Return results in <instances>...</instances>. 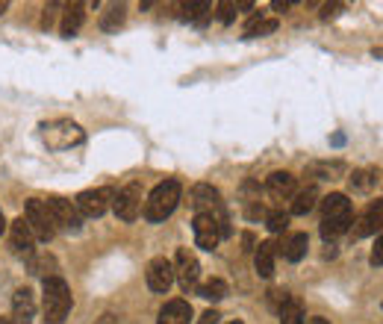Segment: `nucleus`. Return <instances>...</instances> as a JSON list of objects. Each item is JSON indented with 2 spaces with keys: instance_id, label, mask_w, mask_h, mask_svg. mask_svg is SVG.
<instances>
[{
  "instance_id": "1",
  "label": "nucleus",
  "mask_w": 383,
  "mask_h": 324,
  "mask_svg": "<svg viewBox=\"0 0 383 324\" xmlns=\"http://www.w3.org/2000/svg\"><path fill=\"white\" fill-rule=\"evenodd\" d=\"M180 192H183L180 189V180H163V183L153 186V192L145 200V210H142L151 225H163L166 218H171V212L180 204Z\"/></svg>"
},
{
  "instance_id": "2",
  "label": "nucleus",
  "mask_w": 383,
  "mask_h": 324,
  "mask_svg": "<svg viewBox=\"0 0 383 324\" xmlns=\"http://www.w3.org/2000/svg\"><path fill=\"white\" fill-rule=\"evenodd\" d=\"M45 324H63L74 307V298H71V289L63 277H45Z\"/></svg>"
},
{
  "instance_id": "3",
  "label": "nucleus",
  "mask_w": 383,
  "mask_h": 324,
  "mask_svg": "<svg viewBox=\"0 0 383 324\" xmlns=\"http://www.w3.org/2000/svg\"><path fill=\"white\" fill-rule=\"evenodd\" d=\"M42 139L50 151H68V148L83 145L86 133L80 130V124H74V121L59 118V121H50V124L42 127Z\"/></svg>"
},
{
  "instance_id": "4",
  "label": "nucleus",
  "mask_w": 383,
  "mask_h": 324,
  "mask_svg": "<svg viewBox=\"0 0 383 324\" xmlns=\"http://www.w3.org/2000/svg\"><path fill=\"white\" fill-rule=\"evenodd\" d=\"M112 200H115V192L109 186H100V189H86L74 198V207L83 218H100L112 210Z\"/></svg>"
},
{
  "instance_id": "5",
  "label": "nucleus",
  "mask_w": 383,
  "mask_h": 324,
  "mask_svg": "<svg viewBox=\"0 0 383 324\" xmlns=\"http://www.w3.org/2000/svg\"><path fill=\"white\" fill-rule=\"evenodd\" d=\"M45 207H48V212H50V218H53L56 230H68V233H77V230H80V225H83V215L77 212L74 200H68V198L50 195V198L45 200Z\"/></svg>"
},
{
  "instance_id": "6",
  "label": "nucleus",
  "mask_w": 383,
  "mask_h": 324,
  "mask_svg": "<svg viewBox=\"0 0 383 324\" xmlns=\"http://www.w3.org/2000/svg\"><path fill=\"white\" fill-rule=\"evenodd\" d=\"M174 280L180 283V289L183 292H198V286H200V262L189 248H177Z\"/></svg>"
},
{
  "instance_id": "7",
  "label": "nucleus",
  "mask_w": 383,
  "mask_h": 324,
  "mask_svg": "<svg viewBox=\"0 0 383 324\" xmlns=\"http://www.w3.org/2000/svg\"><path fill=\"white\" fill-rule=\"evenodd\" d=\"M24 221L30 225V230H33L36 239L50 242V239L56 236V225H53V218H50V212H48V207H45V200H38V198L27 200Z\"/></svg>"
},
{
  "instance_id": "8",
  "label": "nucleus",
  "mask_w": 383,
  "mask_h": 324,
  "mask_svg": "<svg viewBox=\"0 0 383 324\" xmlns=\"http://www.w3.org/2000/svg\"><path fill=\"white\" fill-rule=\"evenodd\" d=\"M112 210L121 221H136L142 212V183H127L112 200Z\"/></svg>"
},
{
  "instance_id": "9",
  "label": "nucleus",
  "mask_w": 383,
  "mask_h": 324,
  "mask_svg": "<svg viewBox=\"0 0 383 324\" xmlns=\"http://www.w3.org/2000/svg\"><path fill=\"white\" fill-rule=\"evenodd\" d=\"M145 280H148V289L156 295H166L174 283V262L166 256H153L145 269Z\"/></svg>"
},
{
  "instance_id": "10",
  "label": "nucleus",
  "mask_w": 383,
  "mask_h": 324,
  "mask_svg": "<svg viewBox=\"0 0 383 324\" xmlns=\"http://www.w3.org/2000/svg\"><path fill=\"white\" fill-rule=\"evenodd\" d=\"M192 233H195V245L204 248V251H215L218 242H221V225L215 215H195L192 221Z\"/></svg>"
},
{
  "instance_id": "11",
  "label": "nucleus",
  "mask_w": 383,
  "mask_h": 324,
  "mask_svg": "<svg viewBox=\"0 0 383 324\" xmlns=\"http://www.w3.org/2000/svg\"><path fill=\"white\" fill-rule=\"evenodd\" d=\"M9 248L18 254V256H33V248H36V236H33V230H30V225L24 221V215L21 218H15L12 225H9Z\"/></svg>"
},
{
  "instance_id": "12",
  "label": "nucleus",
  "mask_w": 383,
  "mask_h": 324,
  "mask_svg": "<svg viewBox=\"0 0 383 324\" xmlns=\"http://www.w3.org/2000/svg\"><path fill=\"white\" fill-rule=\"evenodd\" d=\"M192 207H195V215H212V212H221V192L212 186V183H198L192 186Z\"/></svg>"
},
{
  "instance_id": "13",
  "label": "nucleus",
  "mask_w": 383,
  "mask_h": 324,
  "mask_svg": "<svg viewBox=\"0 0 383 324\" xmlns=\"http://www.w3.org/2000/svg\"><path fill=\"white\" fill-rule=\"evenodd\" d=\"M383 230V198L372 200V207L362 212L360 221H354V239H366L372 233H380Z\"/></svg>"
},
{
  "instance_id": "14",
  "label": "nucleus",
  "mask_w": 383,
  "mask_h": 324,
  "mask_svg": "<svg viewBox=\"0 0 383 324\" xmlns=\"http://www.w3.org/2000/svg\"><path fill=\"white\" fill-rule=\"evenodd\" d=\"M36 318V295L33 289L21 286V289H15L12 295V321L15 324H33Z\"/></svg>"
},
{
  "instance_id": "15",
  "label": "nucleus",
  "mask_w": 383,
  "mask_h": 324,
  "mask_svg": "<svg viewBox=\"0 0 383 324\" xmlns=\"http://www.w3.org/2000/svg\"><path fill=\"white\" fill-rule=\"evenodd\" d=\"M321 210H325V221H354L351 200L342 192H330L325 200H321Z\"/></svg>"
},
{
  "instance_id": "16",
  "label": "nucleus",
  "mask_w": 383,
  "mask_h": 324,
  "mask_svg": "<svg viewBox=\"0 0 383 324\" xmlns=\"http://www.w3.org/2000/svg\"><path fill=\"white\" fill-rule=\"evenodd\" d=\"M274 259H277V245H274V242L271 239L259 242L257 251H254V269H257V274L271 280L274 277Z\"/></svg>"
},
{
  "instance_id": "17",
  "label": "nucleus",
  "mask_w": 383,
  "mask_h": 324,
  "mask_svg": "<svg viewBox=\"0 0 383 324\" xmlns=\"http://www.w3.org/2000/svg\"><path fill=\"white\" fill-rule=\"evenodd\" d=\"M192 321V303L177 298V301H168L163 310H159V321L156 324H189Z\"/></svg>"
},
{
  "instance_id": "18",
  "label": "nucleus",
  "mask_w": 383,
  "mask_h": 324,
  "mask_svg": "<svg viewBox=\"0 0 383 324\" xmlns=\"http://www.w3.org/2000/svg\"><path fill=\"white\" fill-rule=\"evenodd\" d=\"M266 189H269L271 198L286 200V198L295 195V177H292L289 171H274V174H269V180H266Z\"/></svg>"
},
{
  "instance_id": "19",
  "label": "nucleus",
  "mask_w": 383,
  "mask_h": 324,
  "mask_svg": "<svg viewBox=\"0 0 383 324\" xmlns=\"http://www.w3.org/2000/svg\"><path fill=\"white\" fill-rule=\"evenodd\" d=\"M83 9H86L83 4H71V6H65V12H63V24H59V36L74 38V36L80 33V27H83V21H86V12H83Z\"/></svg>"
},
{
  "instance_id": "20",
  "label": "nucleus",
  "mask_w": 383,
  "mask_h": 324,
  "mask_svg": "<svg viewBox=\"0 0 383 324\" xmlns=\"http://www.w3.org/2000/svg\"><path fill=\"white\" fill-rule=\"evenodd\" d=\"M280 324H307V315H304V303H301L295 295H286L284 292V301H280Z\"/></svg>"
},
{
  "instance_id": "21",
  "label": "nucleus",
  "mask_w": 383,
  "mask_h": 324,
  "mask_svg": "<svg viewBox=\"0 0 383 324\" xmlns=\"http://www.w3.org/2000/svg\"><path fill=\"white\" fill-rule=\"evenodd\" d=\"M342 174H345V162H339V159H328V162H310L307 166V177L313 180H339Z\"/></svg>"
},
{
  "instance_id": "22",
  "label": "nucleus",
  "mask_w": 383,
  "mask_h": 324,
  "mask_svg": "<svg viewBox=\"0 0 383 324\" xmlns=\"http://www.w3.org/2000/svg\"><path fill=\"white\" fill-rule=\"evenodd\" d=\"M307 248H310V236H307V233H292V236L284 242V259L301 262V259L307 256Z\"/></svg>"
},
{
  "instance_id": "23",
  "label": "nucleus",
  "mask_w": 383,
  "mask_h": 324,
  "mask_svg": "<svg viewBox=\"0 0 383 324\" xmlns=\"http://www.w3.org/2000/svg\"><path fill=\"white\" fill-rule=\"evenodd\" d=\"M315 204H318V189H315V186H307L304 192L295 195V200H292V215H307V212H313Z\"/></svg>"
},
{
  "instance_id": "24",
  "label": "nucleus",
  "mask_w": 383,
  "mask_h": 324,
  "mask_svg": "<svg viewBox=\"0 0 383 324\" xmlns=\"http://www.w3.org/2000/svg\"><path fill=\"white\" fill-rule=\"evenodd\" d=\"M124 18H127V6L124 4H115V6H109L104 15H100V30H104V33H115L121 24H124Z\"/></svg>"
},
{
  "instance_id": "25",
  "label": "nucleus",
  "mask_w": 383,
  "mask_h": 324,
  "mask_svg": "<svg viewBox=\"0 0 383 324\" xmlns=\"http://www.w3.org/2000/svg\"><path fill=\"white\" fill-rule=\"evenodd\" d=\"M227 292L230 289H227V283L221 277H212V280H207V283H200V286H198V295L204 301H225Z\"/></svg>"
},
{
  "instance_id": "26",
  "label": "nucleus",
  "mask_w": 383,
  "mask_h": 324,
  "mask_svg": "<svg viewBox=\"0 0 383 324\" xmlns=\"http://www.w3.org/2000/svg\"><path fill=\"white\" fill-rule=\"evenodd\" d=\"M277 30V18H259L254 15L248 27H245V38H259V36H271Z\"/></svg>"
},
{
  "instance_id": "27",
  "label": "nucleus",
  "mask_w": 383,
  "mask_h": 324,
  "mask_svg": "<svg viewBox=\"0 0 383 324\" xmlns=\"http://www.w3.org/2000/svg\"><path fill=\"white\" fill-rule=\"evenodd\" d=\"M377 180H380V174H377L374 168L354 171V177H351V189H357V192H369V189L377 186Z\"/></svg>"
},
{
  "instance_id": "28",
  "label": "nucleus",
  "mask_w": 383,
  "mask_h": 324,
  "mask_svg": "<svg viewBox=\"0 0 383 324\" xmlns=\"http://www.w3.org/2000/svg\"><path fill=\"white\" fill-rule=\"evenodd\" d=\"M210 4H204V0H200V4H183V18L186 21H198V24H204L207 21V15H210Z\"/></svg>"
},
{
  "instance_id": "29",
  "label": "nucleus",
  "mask_w": 383,
  "mask_h": 324,
  "mask_svg": "<svg viewBox=\"0 0 383 324\" xmlns=\"http://www.w3.org/2000/svg\"><path fill=\"white\" fill-rule=\"evenodd\" d=\"M351 230V221H325L321 218V236L325 239H336L342 233H348Z\"/></svg>"
},
{
  "instance_id": "30",
  "label": "nucleus",
  "mask_w": 383,
  "mask_h": 324,
  "mask_svg": "<svg viewBox=\"0 0 383 324\" xmlns=\"http://www.w3.org/2000/svg\"><path fill=\"white\" fill-rule=\"evenodd\" d=\"M266 227L271 230V233H284L286 227H289V212H271L269 218H266Z\"/></svg>"
},
{
  "instance_id": "31",
  "label": "nucleus",
  "mask_w": 383,
  "mask_h": 324,
  "mask_svg": "<svg viewBox=\"0 0 383 324\" xmlns=\"http://www.w3.org/2000/svg\"><path fill=\"white\" fill-rule=\"evenodd\" d=\"M233 18H236V4H230V0L218 4V21H221V24H230Z\"/></svg>"
},
{
  "instance_id": "32",
  "label": "nucleus",
  "mask_w": 383,
  "mask_h": 324,
  "mask_svg": "<svg viewBox=\"0 0 383 324\" xmlns=\"http://www.w3.org/2000/svg\"><path fill=\"white\" fill-rule=\"evenodd\" d=\"M342 9H345V4H328V6H321V21H330V18H336Z\"/></svg>"
},
{
  "instance_id": "33",
  "label": "nucleus",
  "mask_w": 383,
  "mask_h": 324,
  "mask_svg": "<svg viewBox=\"0 0 383 324\" xmlns=\"http://www.w3.org/2000/svg\"><path fill=\"white\" fill-rule=\"evenodd\" d=\"M369 262H372V266L377 269V266H383V236L377 239V248L372 251V256H369Z\"/></svg>"
},
{
  "instance_id": "34",
  "label": "nucleus",
  "mask_w": 383,
  "mask_h": 324,
  "mask_svg": "<svg viewBox=\"0 0 383 324\" xmlns=\"http://www.w3.org/2000/svg\"><path fill=\"white\" fill-rule=\"evenodd\" d=\"M218 318H221V315H218L215 310H207V313H200V315H198L195 324H218Z\"/></svg>"
},
{
  "instance_id": "35",
  "label": "nucleus",
  "mask_w": 383,
  "mask_h": 324,
  "mask_svg": "<svg viewBox=\"0 0 383 324\" xmlns=\"http://www.w3.org/2000/svg\"><path fill=\"white\" fill-rule=\"evenodd\" d=\"M95 324H118V315L115 313H104L100 318H95Z\"/></svg>"
},
{
  "instance_id": "36",
  "label": "nucleus",
  "mask_w": 383,
  "mask_h": 324,
  "mask_svg": "<svg viewBox=\"0 0 383 324\" xmlns=\"http://www.w3.org/2000/svg\"><path fill=\"white\" fill-rule=\"evenodd\" d=\"M271 6H274L277 12H286V9L292 6V4H289V0H284V4H280V0H274V4H271Z\"/></svg>"
},
{
  "instance_id": "37",
  "label": "nucleus",
  "mask_w": 383,
  "mask_h": 324,
  "mask_svg": "<svg viewBox=\"0 0 383 324\" xmlns=\"http://www.w3.org/2000/svg\"><path fill=\"white\" fill-rule=\"evenodd\" d=\"M307 324H330V321L321 318V315H313V318H307Z\"/></svg>"
},
{
  "instance_id": "38",
  "label": "nucleus",
  "mask_w": 383,
  "mask_h": 324,
  "mask_svg": "<svg viewBox=\"0 0 383 324\" xmlns=\"http://www.w3.org/2000/svg\"><path fill=\"white\" fill-rule=\"evenodd\" d=\"M6 230V215H4V210H0V233Z\"/></svg>"
},
{
  "instance_id": "39",
  "label": "nucleus",
  "mask_w": 383,
  "mask_h": 324,
  "mask_svg": "<svg viewBox=\"0 0 383 324\" xmlns=\"http://www.w3.org/2000/svg\"><path fill=\"white\" fill-rule=\"evenodd\" d=\"M0 324H15V321H12V315H0Z\"/></svg>"
},
{
  "instance_id": "40",
  "label": "nucleus",
  "mask_w": 383,
  "mask_h": 324,
  "mask_svg": "<svg viewBox=\"0 0 383 324\" xmlns=\"http://www.w3.org/2000/svg\"><path fill=\"white\" fill-rule=\"evenodd\" d=\"M6 9H9V4H6V0H0V15H4Z\"/></svg>"
},
{
  "instance_id": "41",
  "label": "nucleus",
  "mask_w": 383,
  "mask_h": 324,
  "mask_svg": "<svg viewBox=\"0 0 383 324\" xmlns=\"http://www.w3.org/2000/svg\"><path fill=\"white\" fill-rule=\"evenodd\" d=\"M227 324H245V321H239V318H236V321H227Z\"/></svg>"
}]
</instances>
